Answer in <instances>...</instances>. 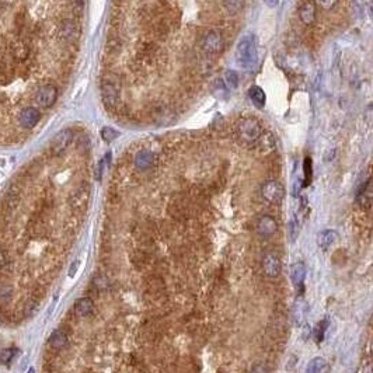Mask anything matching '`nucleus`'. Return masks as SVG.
Returning a JSON list of instances; mask_svg holds the SVG:
<instances>
[{"label": "nucleus", "instance_id": "3", "mask_svg": "<svg viewBox=\"0 0 373 373\" xmlns=\"http://www.w3.org/2000/svg\"><path fill=\"white\" fill-rule=\"evenodd\" d=\"M261 133H263V131H261L260 122L253 120V118L243 120L237 126V135H239L240 141L244 144H254Z\"/></svg>", "mask_w": 373, "mask_h": 373}, {"label": "nucleus", "instance_id": "34", "mask_svg": "<svg viewBox=\"0 0 373 373\" xmlns=\"http://www.w3.org/2000/svg\"><path fill=\"white\" fill-rule=\"evenodd\" d=\"M93 282H94V285H96L97 288L100 289H104L107 286V278L106 277H97Z\"/></svg>", "mask_w": 373, "mask_h": 373}, {"label": "nucleus", "instance_id": "14", "mask_svg": "<svg viewBox=\"0 0 373 373\" xmlns=\"http://www.w3.org/2000/svg\"><path fill=\"white\" fill-rule=\"evenodd\" d=\"M338 239V234L336 230H323L317 234V244L320 246V249L328 250Z\"/></svg>", "mask_w": 373, "mask_h": 373}, {"label": "nucleus", "instance_id": "30", "mask_svg": "<svg viewBox=\"0 0 373 373\" xmlns=\"http://www.w3.org/2000/svg\"><path fill=\"white\" fill-rule=\"evenodd\" d=\"M317 3L323 10H331L337 4L338 0H317Z\"/></svg>", "mask_w": 373, "mask_h": 373}, {"label": "nucleus", "instance_id": "38", "mask_svg": "<svg viewBox=\"0 0 373 373\" xmlns=\"http://www.w3.org/2000/svg\"><path fill=\"white\" fill-rule=\"evenodd\" d=\"M71 1L74 7H82V4H83V0H71Z\"/></svg>", "mask_w": 373, "mask_h": 373}, {"label": "nucleus", "instance_id": "22", "mask_svg": "<svg viewBox=\"0 0 373 373\" xmlns=\"http://www.w3.org/2000/svg\"><path fill=\"white\" fill-rule=\"evenodd\" d=\"M327 371V362L324 358H313L312 361L309 362L306 373H325Z\"/></svg>", "mask_w": 373, "mask_h": 373}, {"label": "nucleus", "instance_id": "7", "mask_svg": "<svg viewBox=\"0 0 373 373\" xmlns=\"http://www.w3.org/2000/svg\"><path fill=\"white\" fill-rule=\"evenodd\" d=\"M41 120V112L34 107H27L23 111H20L17 121L23 129H33Z\"/></svg>", "mask_w": 373, "mask_h": 373}, {"label": "nucleus", "instance_id": "32", "mask_svg": "<svg viewBox=\"0 0 373 373\" xmlns=\"http://www.w3.org/2000/svg\"><path fill=\"white\" fill-rule=\"evenodd\" d=\"M289 236H290V240L293 241L296 239V236H298V222L293 219L292 222H290V225H289Z\"/></svg>", "mask_w": 373, "mask_h": 373}, {"label": "nucleus", "instance_id": "1", "mask_svg": "<svg viewBox=\"0 0 373 373\" xmlns=\"http://www.w3.org/2000/svg\"><path fill=\"white\" fill-rule=\"evenodd\" d=\"M236 62L243 69H251L257 63V48L251 36L243 38L236 47Z\"/></svg>", "mask_w": 373, "mask_h": 373}, {"label": "nucleus", "instance_id": "10", "mask_svg": "<svg viewBox=\"0 0 373 373\" xmlns=\"http://www.w3.org/2000/svg\"><path fill=\"white\" fill-rule=\"evenodd\" d=\"M263 269L265 275L269 278H275L281 272V261L277 254H266L263 260Z\"/></svg>", "mask_w": 373, "mask_h": 373}, {"label": "nucleus", "instance_id": "4", "mask_svg": "<svg viewBox=\"0 0 373 373\" xmlns=\"http://www.w3.org/2000/svg\"><path fill=\"white\" fill-rule=\"evenodd\" d=\"M199 47L208 53H219L225 47L223 36L217 30H206L199 36Z\"/></svg>", "mask_w": 373, "mask_h": 373}, {"label": "nucleus", "instance_id": "15", "mask_svg": "<svg viewBox=\"0 0 373 373\" xmlns=\"http://www.w3.org/2000/svg\"><path fill=\"white\" fill-rule=\"evenodd\" d=\"M373 201V185L372 180L366 181V184L363 185V188L361 190V193L358 195V202L362 208H371Z\"/></svg>", "mask_w": 373, "mask_h": 373}, {"label": "nucleus", "instance_id": "6", "mask_svg": "<svg viewBox=\"0 0 373 373\" xmlns=\"http://www.w3.org/2000/svg\"><path fill=\"white\" fill-rule=\"evenodd\" d=\"M261 194L263 198L269 204H279L284 199V188L278 181H266L261 188Z\"/></svg>", "mask_w": 373, "mask_h": 373}, {"label": "nucleus", "instance_id": "29", "mask_svg": "<svg viewBox=\"0 0 373 373\" xmlns=\"http://www.w3.org/2000/svg\"><path fill=\"white\" fill-rule=\"evenodd\" d=\"M14 354H16V351H14V349L12 348L4 349V351L0 354V362H1V363H9V362L13 359Z\"/></svg>", "mask_w": 373, "mask_h": 373}, {"label": "nucleus", "instance_id": "25", "mask_svg": "<svg viewBox=\"0 0 373 373\" xmlns=\"http://www.w3.org/2000/svg\"><path fill=\"white\" fill-rule=\"evenodd\" d=\"M225 83L230 90H236L239 87V74L233 71H228L225 73Z\"/></svg>", "mask_w": 373, "mask_h": 373}, {"label": "nucleus", "instance_id": "33", "mask_svg": "<svg viewBox=\"0 0 373 373\" xmlns=\"http://www.w3.org/2000/svg\"><path fill=\"white\" fill-rule=\"evenodd\" d=\"M327 325H328L327 324V320H323L320 324L317 325V328H319V330H317V341H319V342H320V341L323 339V337H324V333H325V330H327L325 327H327Z\"/></svg>", "mask_w": 373, "mask_h": 373}, {"label": "nucleus", "instance_id": "28", "mask_svg": "<svg viewBox=\"0 0 373 373\" xmlns=\"http://www.w3.org/2000/svg\"><path fill=\"white\" fill-rule=\"evenodd\" d=\"M12 298V288L7 284H0V301L7 302Z\"/></svg>", "mask_w": 373, "mask_h": 373}, {"label": "nucleus", "instance_id": "11", "mask_svg": "<svg viewBox=\"0 0 373 373\" xmlns=\"http://www.w3.org/2000/svg\"><path fill=\"white\" fill-rule=\"evenodd\" d=\"M278 223L274 217L271 216H263L258 219L257 222V231L264 236V237H269L274 233H277Z\"/></svg>", "mask_w": 373, "mask_h": 373}, {"label": "nucleus", "instance_id": "17", "mask_svg": "<svg viewBox=\"0 0 373 373\" xmlns=\"http://www.w3.org/2000/svg\"><path fill=\"white\" fill-rule=\"evenodd\" d=\"M94 303L90 298H80L74 303V312L79 317H86L93 312Z\"/></svg>", "mask_w": 373, "mask_h": 373}, {"label": "nucleus", "instance_id": "24", "mask_svg": "<svg viewBox=\"0 0 373 373\" xmlns=\"http://www.w3.org/2000/svg\"><path fill=\"white\" fill-rule=\"evenodd\" d=\"M20 204V195L16 191H10L6 196V201H4V206L9 212H13L17 209V206Z\"/></svg>", "mask_w": 373, "mask_h": 373}, {"label": "nucleus", "instance_id": "13", "mask_svg": "<svg viewBox=\"0 0 373 373\" xmlns=\"http://www.w3.org/2000/svg\"><path fill=\"white\" fill-rule=\"evenodd\" d=\"M299 18L303 24L306 25H312L316 21V7H314L313 3L310 1H306L303 3L299 9Z\"/></svg>", "mask_w": 373, "mask_h": 373}, {"label": "nucleus", "instance_id": "39", "mask_svg": "<svg viewBox=\"0 0 373 373\" xmlns=\"http://www.w3.org/2000/svg\"><path fill=\"white\" fill-rule=\"evenodd\" d=\"M3 1H12V0H3Z\"/></svg>", "mask_w": 373, "mask_h": 373}, {"label": "nucleus", "instance_id": "23", "mask_svg": "<svg viewBox=\"0 0 373 373\" xmlns=\"http://www.w3.org/2000/svg\"><path fill=\"white\" fill-rule=\"evenodd\" d=\"M244 3H246V0H223L222 1L223 9L229 14H231V16L240 13L243 10V7H244Z\"/></svg>", "mask_w": 373, "mask_h": 373}, {"label": "nucleus", "instance_id": "36", "mask_svg": "<svg viewBox=\"0 0 373 373\" xmlns=\"http://www.w3.org/2000/svg\"><path fill=\"white\" fill-rule=\"evenodd\" d=\"M251 373H268V371H266L264 365H257L251 369Z\"/></svg>", "mask_w": 373, "mask_h": 373}, {"label": "nucleus", "instance_id": "2", "mask_svg": "<svg viewBox=\"0 0 373 373\" xmlns=\"http://www.w3.org/2000/svg\"><path fill=\"white\" fill-rule=\"evenodd\" d=\"M101 97L107 108H115L120 103L121 85L115 76H107L101 85Z\"/></svg>", "mask_w": 373, "mask_h": 373}, {"label": "nucleus", "instance_id": "9", "mask_svg": "<svg viewBox=\"0 0 373 373\" xmlns=\"http://www.w3.org/2000/svg\"><path fill=\"white\" fill-rule=\"evenodd\" d=\"M58 36L63 41H73L79 36V25L72 20H63L58 27Z\"/></svg>", "mask_w": 373, "mask_h": 373}, {"label": "nucleus", "instance_id": "21", "mask_svg": "<svg viewBox=\"0 0 373 373\" xmlns=\"http://www.w3.org/2000/svg\"><path fill=\"white\" fill-rule=\"evenodd\" d=\"M12 53L14 59L18 60V62H23V60H25L28 58V55H30V48L27 47V44H24V42H17V44L13 45Z\"/></svg>", "mask_w": 373, "mask_h": 373}, {"label": "nucleus", "instance_id": "5", "mask_svg": "<svg viewBox=\"0 0 373 373\" xmlns=\"http://www.w3.org/2000/svg\"><path fill=\"white\" fill-rule=\"evenodd\" d=\"M36 103L42 108H49L55 104L58 98V89L53 85H45L36 91Z\"/></svg>", "mask_w": 373, "mask_h": 373}, {"label": "nucleus", "instance_id": "35", "mask_svg": "<svg viewBox=\"0 0 373 373\" xmlns=\"http://www.w3.org/2000/svg\"><path fill=\"white\" fill-rule=\"evenodd\" d=\"M6 264H7V255L4 253V250L0 247V268H3Z\"/></svg>", "mask_w": 373, "mask_h": 373}, {"label": "nucleus", "instance_id": "20", "mask_svg": "<svg viewBox=\"0 0 373 373\" xmlns=\"http://www.w3.org/2000/svg\"><path fill=\"white\" fill-rule=\"evenodd\" d=\"M249 96H250L251 103H253L257 108H263V107L265 106L266 96H265L264 90H263V89H260L258 86H253V87L249 90Z\"/></svg>", "mask_w": 373, "mask_h": 373}, {"label": "nucleus", "instance_id": "37", "mask_svg": "<svg viewBox=\"0 0 373 373\" xmlns=\"http://www.w3.org/2000/svg\"><path fill=\"white\" fill-rule=\"evenodd\" d=\"M264 1H265V4H266L268 7H275V6H277V4H278V1H279V0H264Z\"/></svg>", "mask_w": 373, "mask_h": 373}, {"label": "nucleus", "instance_id": "27", "mask_svg": "<svg viewBox=\"0 0 373 373\" xmlns=\"http://www.w3.org/2000/svg\"><path fill=\"white\" fill-rule=\"evenodd\" d=\"M117 136H118L117 131L112 129V128H108V126H107V128H103V131H101V138H103L107 143L112 142Z\"/></svg>", "mask_w": 373, "mask_h": 373}, {"label": "nucleus", "instance_id": "16", "mask_svg": "<svg viewBox=\"0 0 373 373\" xmlns=\"http://www.w3.org/2000/svg\"><path fill=\"white\" fill-rule=\"evenodd\" d=\"M152 164H153V153L150 150H141L135 156V166L139 170L150 169Z\"/></svg>", "mask_w": 373, "mask_h": 373}, {"label": "nucleus", "instance_id": "19", "mask_svg": "<svg viewBox=\"0 0 373 373\" xmlns=\"http://www.w3.org/2000/svg\"><path fill=\"white\" fill-rule=\"evenodd\" d=\"M68 344V336L63 330H55L49 337V345L53 349H62Z\"/></svg>", "mask_w": 373, "mask_h": 373}, {"label": "nucleus", "instance_id": "12", "mask_svg": "<svg viewBox=\"0 0 373 373\" xmlns=\"http://www.w3.org/2000/svg\"><path fill=\"white\" fill-rule=\"evenodd\" d=\"M255 147H257V150L258 152H263V153H269V152H272L274 150V147H275V138L271 135L269 132H265L261 133L260 135V138L255 141Z\"/></svg>", "mask_w": 373, "mask_h": 373}, {"label": "nucleus", "instance_id": "31", "mask_svg": "<svg viewBox=\"0 0 373 373\" xmlns=\"http://www.w3.org/2000/svg\"><path fill=\"white\" fill-rule=\"evenodd\" d=\"M86 199H87V194L85 193V191H82V190H79L77 193L76 194H73V196H72V202L73 205H77V204H80L82 201L85 202Z\"/></svg>", "mask_w": 373, "mask_h": 373}, {"label": "nucleus", "instance_id": "26", "mask_svg": "<svg viewBox=\"0 0 373 373\" xmlns=\"http://www.w3.org/2000/svg\"><path fill=\"white\" fill-rule=\"evenodd\" d=\"M303 167H304V181H306V184L309 185V184H310V181H312V177H313L312 159H310V157H306V159H304V164H303Z\"/></svg>", "mask_w": 373, "mask_h": 373}, {"label": "nucleus", "instance_id": "18", "mask_svg": "<svg viewBox=\"0 0 373 373\" xmlns=\"http://www.w3.org/2000/svg\"><path fill=\"white\" fill-rule=\"evenodd\" d=\"M290 277H292V282L295 286H302L303 285V281L306 278V266L302 263H296V264L292 265V269H290Z\"/></svg>", "mask_w": 373, "mask_h": 373}, {"label": "nucleus", "instance_id": "8", "mask_svg": "<svg viewBox=\"0 0 373 373\" xmlns=\"http://www.w3.org/2000/svg\"><path fill=\"white\" fill-rule=\"evenodd\" d=\"M72 141L73 132L71 129H63V131H60V132L53 138V141H52V153L56 155V156L62 155V153L68 149V146L72 143Z\"/></svg>", "mask_w": 373, "mask_h": 373}]
</instances>
